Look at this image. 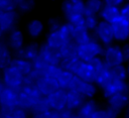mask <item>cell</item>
<instances>
[{
	"instance_id": "cell-1",
	"label": "cell",
	"mask_w": 129,
	"mask_h": 118,
	"mask_svg": "<svg viewBox=\"0 0 129 118\" xmlns=\"http://www.w3.org/2000/svg\"><path fill=\"white\" fill-rule=\"evenodd\" d=\"M42 98L34 84H24L17 92V107L29 112L33 104Z\"/></svg>"
},
{
	"instance_id": "cell-2",
	"label": "cell",
	"mask_w": 129,
	"mask_h": 118,
	"mask_svg": "<svg viewBox=\"0 0 129 118\" xmlns=\"http://www.w3.org/2000/svg\"><path fill=\"white\" fill-rule=\"evenodd\" d=\"M104 46L96 39L93 34L92 39L82 45H77V57L84 63H89L97 56H101Z\"/></svg>"
},
{
	"instance_id": "cell-3",
	"label": "cell",
	"mask_w": 129,
	"mask_h": 118,
	"mask_svg": "<svg viewBox=\"0 0 129 118\" xmlns=\"http://www.w3.org/2000/svg\"><path fill=\"white\" fill-rule=\"evenodd\" d=\"M129 105V93H119L107 99L105 109L112 118H118Z\"/></svg>"
},
{
	"instance_id": "cell-4",
	"label": "cell",
	"mask_w": 129,
	"mask_h": 118,
	"mask_svg": "<svg viewBox=\"0 0 129 118\" xmlns=\"http://www.w3.org/2000/svg\"><path fill=\"white\" fill-rule=\"evenodd\" d=\"M101 57L104 64L106 65V67L109 69L125 64L122 46L118 43H113V44L104 46V50Z\"/></svg>"
},
{
	"instance_id": "cell-5",
	"label": "cell",
	"mask_w": 129,
	"mask_h": 118,
	"mask_svg": "<svg viewBox=\"0 0 129 118\" xmlns=\"http://www.w3.org/2000/svg\"><path fill=\"white\" fill-rule=\"evenodd\" d=\"M1 80L6 88L18 91L24 84V77L14 68L7 67L1 73Z\"/></svg>"
},
{
	"instance_id": "cell-6",
	"label": "cell",
	"mask_w": 129,
	"mask_h": 118,
	"mask_svg": "<svg viewBox=\"0 0 129 118\" xmlns=\"http://www.w3.org/2000/svg\"><path fill=\"white\" fill-rule=\"evenodd\" d=\"M61 11L67 22L85 13V2L82 0H66L61 4Z\"/></svg>"
},
{
	"instance_id": "cell-7",
	"label": "cell",
	"mask_w": 129,
	"mask_h": 118,
	"mask_svg": "<svg viewBox=\"0 0 129 118\" xmlns=\"http://www.w3.org/2000/svg\"><path fill=\"white\" fill-rule=\"evenodd\" d=\"M69 91L78 92L82 96H84L86 99H94V97L98 93V87L94 83L83 81L80 78L75 76Z\"/></svg>"
},
{
	"instance_id": "cell-8",
	"label": "cell",
	"mask_w": 129,
	"mask_h": 118,
	"mask_svg": "<svg viewBox=\"0 0 129 118\" xmlns=\"http://www.w3.org/2000/svg\"><path fill=\"white\" fill-rule=\"evenodd\" d=\"M17 92L15 90L4 88L0 94V111L4 114H9L17 108Z\"/></svg>"
},
{
	"instance_id": "cell-9",
	"label": "cell",
	"mask_w": 129,
	"mask_h": 118,
	"mask_svg": "<svg viewBox=\"0 0 129 118\" xmlns=\"http://www.w3.org/2000/svg\"><path fill=\"white\" fill-rule=\"evenodd\" d=\"M93 34L96 37V39L103 46H107V45L113 44L114 41H115L111 24L108 23V22L102 21V20L99 21L98 26L95 29V31L93 32Z\"/></svg>"
},
{
	"instance_id": "cell-10",
	"label": "cell",
	"mask_w": 129,
	"mask_h": 118,
	"mask_svg": "<svg viewBox=\"0 0 129 118\" xmlns=\"http://www.w3.org/2000/svg\"><path fill=\"white\" fill-rule=\"evenodd\" d=\"M114 40L117 42H125L129 40V20L119 17L113 23H111Z\"/></svg>"
},
{
	"instance_id": "cell-11",
	"label": "cell",
	"mask_w": 129,
	"mask_h": 118,
	"mask_svg": "<svg viewBox=\"0 0 129 118\" xmlns=\"http://www.w3.org/2000/svg\"><path fill=\"white\" fill-rule=\"evenodd\" d=\"M5 43L9 47V49L17 54L25 45V36L21 29L15 28L12 31H10L6 37Z\"/></svg>"
},
{
	"instance_id": "cell-12",
	"label": "cell",
	"mask_w": 129,
	"mask_h": 118,
	"mask_svg": "<svg viewBox=\"0 0 129 118\" xmlns=\"http://www.w3.org/2000/svg\"><path fill=\"white\" fill-rule=\"evenodd\" d=\"M38 56L48 66H59L61 63L59 50L49 47L47 44H45V42L40 44Z\"/></svg>"
},
{
	"instance_id": "cell-13",
	"label": "cell",
	"mask_w": 129,
	"mask_h": 118,
	"mask_svg": "<svg viewBox=\"0 0 129 118\" xmlns=\"http://www.w3.org/2000/svg\"><path fill=\"white\" fill-rule=\"evenodd\" d=\"M19 13L17 11H2L0 13V30L3 33H9L17 28Z\"/></svg>"
},
{
	"instance_id": "cell-14",
	"label": "cell",
	"mask_w": 129,
	"mask_h": 118,
	"mask_svg": "<svg viewBox=\"0 0 129 118\" xmlns=\"http://www.w3.org/2000/svg\"><path fill=\"white\" fill-rule=\"evenodd\" d=\"M46 102L48 104L49 110L58 112L63 109H66V103H67V91L58 89L54 93L50 94L49 96L45 97Z\"/></svg>"
},
{
	"instance_id": "cell-15",
	"label": "cell",
	"mask_w": 129,
	"mask_h": 118,
	"mask_svg": "<svg viewBox=\"0 0 129 118\" xmlns=\"http://www.w3.org/2000/svg\"><path fill=\"white\" fill-rule=\"evenodd\" d=\"M102 94L104 98L108 99L112 97L113 95L119 94V93H126L128 92L127 89V82H122V81H117V80H112L109 82L107 85H105L102 89Z\"/></svg>"
},
{
	"instance_id": "cell-16",
	"label": "cell",
	"mask_w": 129,
	"mask_h": 118,
	"mask_svg": "<svg viewBox=\"0 0 129 118\" xmlns=\"http://www.w3.org/2000/svg\"><path fill=\"white\" fill-rule=\"evenodd\" d=\"M35 86L42 97H47L59 89L55 80L50 79V78H46V77L39 78L35 82Z\"/></svg>"
},
{
	"instance_id": "cell-17",
	"label": "cell",
	"mask_w": 129,
	"mask_h": 118,
	"mask_svg": "<svg viewBox=\"0 0 129 118\" xmlns=\"http://www.w3.org/2000/svg\"><path fill=\"white\" fill-rule=\"evenodd\" d=\"M74 75L76 77L80 78L83 81L94 83L95 82V78H96V71L94 70V68L92 67V65L90 63L81 62V64L77 68V70L74 73Z\"/></svg>"
},
{
	"instance_id": "cell-18",
	"label": "cell",
	"mask_w": 129,
	"mask_h": 118,
	"mask_svg": "<svg viewBox=\"0 0 129 118\" xmlns=\"http://www.w3.org/2000/svg\"><path fill=\"white\" fill-rule=\"evenodd\" d=\"M39 46L40 44L34 40L32 41H29L28 43H26L23 48L17 53L15 54L14 56H18V57H21V58H24V60H27L29 62H33L37 55H38V52H39Z\"/></svg>"
},
{
	"instance_id": "cell-19",
	"label": "cell",
	"mask_w": 129,
	"mask_h": 118,
	"mask_svg": "<svg viewBox=\"0 0 129 118\" xmlns=\"http://www.w3.org/2000/svg\"><path fill=\"white\" fill-rule=\"evenodd\" d=\"M120 8L118 7H114L111 5H108L106 3H104L98 17L100 20L108 22V23H113L115 20H117L120 17Z\"/></svg>"
},
{
	"instance_id": "cell-20",
	"label": "cell",
	"mask_w": 129,
	"mask_h": 118,
	"mask_svg": "<svg viewBox=\"0 0 129 118\" xmlns=\"http://www.w3.org/2000/svg\"><path fill=\"white\" fill-rule=\"evenodd\" d=\"M99 108L101 107L95 99H87L76 112V116L78 118H91Z\"/></svg>"
},
{
	"instance_id": "cell-21",
	"label": "cell",
	"mask_w": 129,
	"mask_h": 118,
	"mask_svg": "<svg viewBox=\"0 0 129 118\" xmlns=\"http://www.w3.org/2000/svg\"><path fill=\"white\" fill-rule=\"evenodd\" d=\"M87 99L82 96L80 93L75 92V91H68L67 92V103H66V109L73 111V112H77L80 107L84 104V102Z\"/></svg>"
},
{
	"instance_id": "cell-22",
	"label": "cell",
	"mask_w": 129,
	"mask_h": 118,
	"mask_svg": "<svg viewBox=\"0 0 129 118\" xmlns=\"http://www.w3.org/2000/svg\"><path fill=\"white\" fill-rule=\"evenodd\" d=\"M10 67L17 70L24 78L29 76L32 73V63L18 56H13L10 63Z\"/></svg>"
},
{
	"instance_id": "cell-23",
	"label": "cell",
	"mask_w": 129,
	"mask_h": 118,
	"mask_svg": "<svg viewBox=\"0 0 129 118\" xmlns=\"http://www.w3.org/2000/svg\"><path fill=\"white\" fill-rule=\"evenodd\" d=\"M25 30H26L27 35L30 38H32V39L38 38L43 33L44 23L39 19H31L26 23Z\"/></svg>"
},
{
	"instance_id": "cell-24",
	"label": "cell",
	"mask_w": 129,
	"mask_h": 118,
	"mask_svg": "<svg viewBox=\"0 0 129 118\" xmlns=\"http://www.w3.org/2000/svg\"><path fill=\"white\" fill-rule=\"evenodd\" d=\"M93 37V33L88 31L85 26L82 27H74V32H73V38L72 41L76 45H82L87 42H89Z\"/></svg>"
},
{
	"instance_id": "cell-25",
	"label": "cell",
	"mask_w": 129,
	"mask_h": 118,
	"mask_svg": "<svg viewBox=\"0 0 129 118\" xmlns=\"http://www.w3.org/2000/svg\"><path fill=\"white\" fill-rule=\"evenodd\" d=\"M13 53L7 46L4 40H0V71H3L10 66L13 58Z\"/></svg>"
},
{
	"instance_id": "cell-26",
	"label": "cell",
	"mask_w": 129,
	"mask_h": 118,
	"mask_svg": "<svg viewBox=\"0 0 129 118\" xmlns=\"http://www.w3.org/2000/svg\"><path fill=\"white\" fill-rule=\"evenodd\" d=\"M66 43V40L61 36L58 30L56 31H49L45 38V44H47L49 47L59 50L62 45Z\"/></svg>"
},
{
	"instance_id": "cell-27",
	"label": "cell",
	"mask_w": 129,
	"mask_h": 118,
	"mask_svg": "<svg viewBox=\"0 0 129 118\" xmlns=\"http://www.w3.org/2000/svg\"><path fill=\"white\" fill-rule=\"evenodd\" d=\"M74 77H75V75L73 73L62 70L60 72V74L57 76V78L55 79L58 88L68 92L70 90V87H71V84L74 80Z\"/></svg>"
},
{
	"instance_id": "cell-28",
	"label": "cell",
	"mask_w": 129,
	"mask_h": 118,
	"mask_svg": "<svg viewBox=\"0 0 129 118\" xmlns=\"http://www.w3.org/2000/svg\"><path fill=\"white\" fill-rule=\"evenodd\" d=\"M104 2L101 0H88L85 2V13L84 15H99Z\"/></svg>"
},
{
	"instance_id": "cell-29",
	"label": "cell",
	"mask_w": 129,
	"mask_h": 118,
	"mask_svg": "<svg viewBox=\"0 0 129 118\" xmlns=\"http://www.w3.org/2000/svg\"><path fill=\"white\" fill-rule=\"evenodd\" d=\"M59 53L61 56V61L77 58V45L73 41L66 42L59 49Z\"/></svg>"
},
{
	"instance_id": "cell-30",
	"label": "cell",
	"mask_w": 129,
	"mask_h": 118,
	"mask_svg": "<svg viewBox=\"0 0 129 118\" xmlns=\"http://www.w3.org/2000/svg\"><path fill=\"white\" fill-rule=\"evenodd\" d=\"M110 74L112 76V78L114 80L117 81H122V82H127L128 81V75H127V71H126V66L123 65H119L117 67L114 68H110Z\"/></svg>"
},
{
	"instance_id": "cell-31",
	"label": "cell",
	"mask_w": 129,
	"mask_h": 118,
	"mask_svg": "<svg viewBox=\"0 0 129 118\" xmlns=\"http://www.w3.org/2000/svg\"><path fill=\"white\" fill-rule=\"evenodd\" d=\"M16 11L18 13H28L33 10L35 2L32 0H16Z\"/></svg>"
},
{
	"instance_id": "cell-32",
	"label": "cell",
	"mask_w": 129,
	"mask_h": 118,
	"mask_svg": "<svg viewBox=\"0 0 129 118\" xmlns=\"http://www.w3.org/2000/svg\"><path fill=\"white\" fill-rule=\"evenodd\" d=\"M100 19L97 15H84V26L85 28L93 33L98 26Z\"/></svg>"
},
{
	"instance_id": "cell-33",
	"label": "cell",
	"mask_w": 129,
	"mask_h": 118,
	"mask_svg": "<svg viewBox=\"0 0 129 118\" xmlns=\"http://www.w3.org/2000/svg\"><path fill=\"white\" fill-rule=\"evenodd\" d=\"M58 31H59V33L61 34V36L63 37V39L66 40V42L72 41L73 32H74V26H73L72 24H70V23L67 22V21L62 22V24L60 25Z\"/></svg>"
},
{
	"instance_id": "cell-34",
	"label": "cell",
	"mask_w": 129,
	"mask_h": 118,
	"mask_svg": "<svg viewBox=\"0 0 129 118\" xmlns=\"http://www.w3.org/2000/svg\"><path fill=\"white\" fill-rule=\"evenodd\" d=\"M48 110H49V107H48V104L46 102V99H45V97H42L33 104L31 109L29 110V112L31 114H34V113L44 112V111H48Z\"/></svg>"
},
{
	"instance_id": "cell-35",
	"label": "cell",
	"mask_w": 129,
	"mask_h": 118,
	"mask_svg": "<svg viewBox=\"0 0 129 118\" xmlns=\"http://www.w3.org/2000/svg\"><path fill=\"white\" fill-rule=\"evenodd\" d=\"M61 71H62V69L59 66H47L43 73V77L55 80Z\"/></svg>"
},
{
	"instance_id": "cell-36",
	"label": "cell",
	"mask_w": 129,
	"mask_h": 118,
	"mask_svg": "<svg viewBox=\"0 0 129 118\" xmlns=\"http://www.w3.org/2000/svg\"><path fill=\"white\" fill-rule=\"evenodd\" d=\"M0 11H16L14 0H0Z\"/></svg>"
},
{
	"instance_id": "cell-37",
	"label": "cell",
	"mask_w": 129,
	"mask_h": 118,
	"mask_svg": "<svg viewBox=\"0 0 129 118\" xmlns=\"http://www.w3.org/2000/svg\"><path fill=\"white\" fill-rule=\"evenodd\" d=\"M62 24V21L59 17H51L47 21V26L49 31H56L59 29L60 25Z\"/></svg>"
},
{
	"instance_id": "cell-38",
	"label": "cell",
	"mask_w": 129,
	"mask_h": 118,
	"mask_svg": "<svg viewBox=\"0 0 129 118\" xmlns=\"http://www.w3.org/2000/svg\"><path fill=\"white\" fill-rule=\"evenodd\" d=\"M9 116H10V118H29L28 111H26L24 109H21L19 107L12 110L9 113Z\"/></svg>"
},
{
	"instance_id": "cell-39",
	"label": "cell",
	"mask_w": 129,
	"mask_h": 118,
	"mask_svg": "<svg viewBox=\"0 0 129 118\" xmlns=\"http://www.w3.org/2000/svg\"><path fill=\"white\" fill-rule=\"evenodd\" d=\"M91 65H92V67L94 68V70L96 71V73H98V72H100L101 70H103L104 68H106V65L104 64V62H103V60H102V57L101 56H97V57H95V58H93L91 62H89Z\"/></svg>"
},
{
	"instance_id": "cell-40",
	"label": "cell",
	"mask_w": 129,
	"mask_h": 118,
	"mask_svg": "<svg viewBox=\"0 0 129 118\" xmlns=\"http://www.w3.org/2000/svg\"><path fill=\"white\" fill-rule=\"evenodd\" d=\"M31 118H56L55 117V112L48 110L44 112H39V113H34L31 115Z\"/></svg>"
},
{
	"instance_id": "cell-41",
	"label": "cell",
	"mask_w": 129,
	"mask_h": 118,
	"mask_svg": "<svg viewBox=\"0 0 129 118\" xmlns=\"http://www.w3.org/2000/svg\"><path fill=\"white\" fill-rule=\"evenodd\" d=\"M55 117L56 118H76V113L68 109H63L61 111L55 112Z\"/></svg>"
},
{
	"instance_id": "cell-42",
	"label": "cell",
	"mask_w": 129,
	"mask_h": 118,
	"mask_svg": "<svg viewBox=\"0 0 129 118\" xmlns=\"http://www.w3.org/2000/svg\"><path fill=\"white\" fill-rule=\"evenodd\" d=\"M91 118H112L105 108H99Z\"/></svg>"
},
{
	"instance_id": "cell-43",
	"label": "cell",
	"mask_w": 129,
	"mask_h": 118,
	"mask_svg": "<svg viewBox=\"0 0 129 118\" xmlns=\"http://www.w3.org/2000/svg\"><path fill=\"white\" fill-rule=\"evenodd\" d=\"M120 15L121 17L129 20V2H124L120 7Z\"/></svg>"
},
{
	"instance_id": "cell-44",
	"label": "cell",
	"mask_w": 129,
	"mask_h": 118,
	"mask_svg": "<svg viewBox=\"0 0 129 118\" xmlns=\"http://www.w3.org/2000/svg\"><path fill=\"white\" fill-rule=\"evenodd\" d=\"M122 46V51H123V56H124V62L127 63L129 62V42L124 43Z\"/></svg>"
},
{
	"instance_id": "cell-45",
	"label": "cell",
	"mask_w": 129,
	"mask_h": 118,
	"mask_svg": "<svg viewBox=\"0 0 129 118\" xmlns=\"http://www.w3.org/2000/svg\"><path fill=\"white\" fill-rule=\"evenodd\" d=\"M104 3H106L108 5H111V6H114V7L120 8L123 5L124 1L123 0H106V1H104Z\"/></svg>"
},
{
	"instance_id": "cell-46",
	"label": "cell",
	"mask_w": 129,
	"mask_h": 118,
	"mask_svg": "<svg viewBox=\"0 0 129 118\" xmlns=\"http://www.w3.org/2000/svg\"><path fill=\"white\" fill-rule=\"evenodd\" d=\"M123 118H129V105L125 108V110L123 111Z\"/></svg>"
},
{
	"instance_id": "cell-47",
	"label": "cell",
	"mask_w": 129,
	"mask_h": 118,
	"mask_svg": "<svg viewBox=\"0 0 129 118\" xmlns=\"http://www.w3.org/2000/svg\"><path fill=\"white\" fill-rule=\"evenodd\" d=\"M4 88H5V86H4V84H3V82H2V80H1V78H0V94H1V92L3 91Z\"/></svg>"
},
{
	"instance_id": "cell-48",
	"label": "cell",
	"mask_w": 129,
	"mask_h": 118,
	"mask_svg": "<svg viewBox=\"0 0 129 118\" xmlns=\"http://www.w3.org/2000/svg\"><path fill=\"white\" fill-rule=\"evenodd\" d=\"M0 118H10V116H9V114L1 113V114H0Z\"/></svg>"
},
{
	"instance_id": "cell-49",
	"label": "cell",
	"mask_w": 129,
	"mask_h": 118,
	"mask_svg": "<svg viewBox=\"0 0 129 118\" xmlns=\"http://www.w3.org/2000/svg\"><path fill=\"white\" fill-rule=\"evenodd\" d=\"M126 64H127V65H125V66H126V71H127V75H128V80H129V62H127Z\"/></svg>"
},
{
	"instance_id": "cell-50",
	"label": "cell",
	"mask_w": 129,
	"mask_h": 118,
	"mask_svg": "<svg viewBox=\"0 0 129 118\" xmlns=\"http://www.w3.org/2000/svg\"><path fill=\"white\" fill-rule=\"evenodd\" d=\"M3 35H4V33H3V32H2L1 30H0V40H1V38L3 37Z\"/></svg>"
},
{
	"instance_id": "cell-51",
	"label": "cell",
	"mask_w": 129,
	"mask_h": 118,
	"mask_svg": "<svg viewBox=\"0 0 129 118\" xmlns=\"http://www.w3.org/2000/svg\"><path fill=\"white\" fill-rule=\"evenodd\" d=\"M127 89H128V93H129V80L127 81Z\"/></svg>"
},
{
	"instance_id": "cell-52",
	"label": "cell",
	"mask_w": 129,
	"mask_h": 118,
	"mask_svg": "<svg viewBox=\"0 0 129 118\" xmlns=\"http://www.w3.org/2000/svg\"><path fill=\"white\" fill-rule=\"evenodd\" d=\"M1 12H2V11H0V13H1Z\"/></svg>"
}]
</instances>
